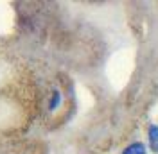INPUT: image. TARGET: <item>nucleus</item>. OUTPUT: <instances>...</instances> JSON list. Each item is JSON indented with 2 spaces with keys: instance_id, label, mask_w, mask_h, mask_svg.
<instances>
[{
  "instance_id": "nucleus-2",
  "label": "nucleus",
  "mask_w": 158,
  "mask_h": 154,
  "mask_svg": "<svg viewBox=\"0 0 158 154\" xmlns=\"http://www.w3.org/2000/svg\"><path fill=\"white\" fill-rule=\"evenodd\" d=\"M122 154H146V147L144 144H131L122 151Z\"/></svg>"
},
{
  "instance_id": "nucleus-3",
  "label": "nucleus",
  "mask_w": 158,
  "mask_h": 154,
  "mask_svg": "<svg viewBox=\"0 0 158 154\" xmlns=\"http://www.w3.org/2000/svg\"><path fill=\"white\" fill-rule=\"evenodd\" d=\"M59 102H61V93H59V91H54V95H52V99H50L49 107L50 109H56V107L59 106Z\"/></svg>"
},
{
  "instance_id": "nucleus-1",
  "label": "nucleus",
  "mask_w": 158,
  "mask_h": 154,
  "mask_svg": "<svg viewBox=\"0 0 158 154\" xmlns=\"http://www.w3.org/2000/svg\"><path fill=\"white\" fill-rule=\"evenodd\" d=\"M149 145H151V149L155 152H158V127L156 125L149 127Z\"/></svg>"
}]
</instances>
